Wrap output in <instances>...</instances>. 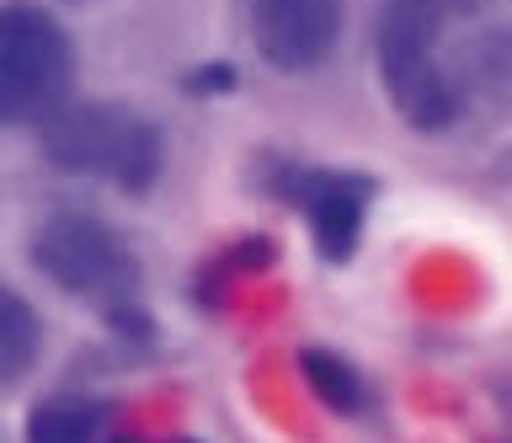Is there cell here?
<instances>
[{
	"label": "cell",
	"instance_id": "obj_1",
	"mask_svg": "<svg viewBox=\"0 0 512 443\" xmlns=\"http://www.w3.org/2000/svg\"><path fill=\"white\" fill-rule=\"evenodd\" d=\"M38 150L54 171L96 177L128 198L150 193L166 171L160 123L123 102H64L48 123H38Z\"/></svg>",
	"mask_w": 512,
	"mask_h": 443
},
{
	"label": "cell",
	"instance_id": "obj_2",
	"mask_svg": "<svg viewBox=\"0 0 512 443\" xmlns=\"http://www.w3.org/2000/svg\"><path fill=\"white\" fill-rule=\"evenodd\" d=\"M75 43L38 0H0V129H38L70 102Z\"/></svg>",
	"mask_w": 512,
	"mask_h": 443
},
{
	"label": "cell",
	"instance_id": "obj_3",
	"mask_svg": "<svg viewBox=\"0 0 512 443\" xmlns=\"http://www.w3.org/2000/svg\"><path fill=\"white\" fill-rule=\"evenodd\" d=\"M32 267L70 299H91L102 310H118L139 299V257L107 219L59 209L32 230Z\"/></svg>",
	"mask_w": 512,
	"mask_h": 443
},
{
	"label": "cell",
	"instance_id": "obj_4",
	"mask_svg": "<svg viewBox=\"0 0 512 443\" xmlns=\"http://www.w3.org/2000/svg\"><path fill=\"white\" fill-rule=\"evenodd\" d=\"M278 193L310 219V235L326 262H352L363 241L368 203H374V182L363 171H336V166H283Z\"/></svg>",
	"mask_w": 512,
	"mask_h": 443
},
{
	"label": "cell",
	"instance_id": "obj_5",
	"mask_svg": "<svg viewBox=\"0 0 512 443\" xmlns=\"http://www.w3.org/2000/svg\"><path fill=\"white\" fill-rule=\"evenodd\" d=\"M251 43L278 75H310L342 43V0H251Z\"/></svg>",
	"mask_w": 512,
	"mask_h": 443
},
{
	"label": "cell",
	"instance_id": "obj_6",
	"mask_svg": "<svg viewBox=\"0 0 512 443\" xmlns=\"http://www.w3.org/2000/svg\"><path fill=\"white\" fill-rule=\"evenodd\" d=\"M43 358V321L11 283H0V390L22 385Z\"/></svg>",
	"mask_w": 512,
	"mask_h": 443
},
{
	"label": "cell",
	"instance_id": "obj_7",
	"mask_svg": "<svg viewBox=\"0 0 512 443\" xmlns=\"http://www.w3.org/2000/svg\"><path fill=\"white\" fill-rule=\"evenodd\" d=\"M299 374H304V385H310L315 401L326 411H336V417H363L368 411V379L352 369L342 353H331V347H304Z\"/></svg>",
	"mask_w": 512,
	"mask_h": 443
},
{
	"label": "cell",
	"instance_id": "obj_8",
	"mask_svg": "<svg viewBox=\"0 0 512 443\" xmlns=\"http://www.w3.org/2000/svg\"><path fill=\"white\" fill-rule=\"evenodd\" d=\"M107 411L102 401H80V395H54L27 411L22 443H102Z\"/></svg>",
	"mask_w": 512,
	"mask_h": 443
},
{
	"label": "cell",
	"instance_id": "obj_9",
	"mask_svg": "<svg viewBox=\"0 0 512 443\" xmlns=\"http://www.w3.org/2000/svg\"><path fill=\"white\" fill-rule=\"evenodd\" d=\"M464 97H512V27L470 38V49L454 59Z\"/></svg>",
	"mask_w": 512,
	"mask_h": 443
},
{
	"label": "cell",
	"instance_id": "obj_10",
	"mask_svg": "<svg viewBox=\"0 0 512 443\" xmlns=\"http://www.w3.org/2000/svg\"><path fill=\"white\" fill-rule=\"evenodd\" d=\"M235 81H240L235 65H203V70L187 75V91H198V97H214V91H230Z\"/></svg>",
	"mask_w": 512,
	"mask_h": 443
},
{
	"label": "cell",
	"instance_id": "obj_11",
	"mask_svg": "<svg viewBox=\"0 0 512 443\" xmlns=\"http://www.w3.org/2000/svg\"><path fill=\"white\" fill-rule=\"evenodd\" d=\"M112 443H144V438H112Z\"/></svg>",
	"mask_w": 512,
	"mask_h": 443
},
{
	"label": "cell",
	"instance_id": "obj_12",
	"mask_svg": "<svg viewBox=\"0 0 512 443\" xmlns=\"http://www.w3.org/2000/svg\"><path fill=\"white\" fill-rule=\"evenodd\" d=\"M171 443H198V438H171Z\"/></svg>",
	"mask_w": 512,
	"mask_h": 443
}]
</instances>
